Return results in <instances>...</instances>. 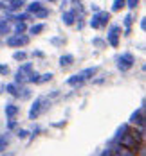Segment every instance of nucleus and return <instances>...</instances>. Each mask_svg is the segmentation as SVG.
I'll list each match as a JSON object with an SVG mask.
<instances>
[{
  "mask_svg": "<svg viewBox=\"0 0 146 156\" xmlns=\"http://www.w3.org/2000/svg\"><path fill=\"white\" fill-rule=\"evenodd\" d=\"M114 142H115V144H119V145H123L125 149H132L133 153L141 147V142L137 140L130 131H128V133H125V135H121V136H117V138H114Z\"/></svg>",
  "mask_w": 146,
  "mask_h": 156,
  "instance_id": "f257e3e1",
  "label": "nucleus"
},
{
  "mask_svg": "<svg viewBox=\"0 0 146 156\" xmlns=\"http://www.w3.org/2000/svg\"><path fill=\"white\" fill-rule=\"evenodd\" d=\"M45 108H47V99L38 97V99L32 102L31 109H29V119H31V120H36V119L42 115V111H45Z\"/></svg>",
  "mask_w": 146,
  "mask_h": 156,
  "instance_id": "f03ea898",
  "label": "nucleus"
},
{
  "mask_svg": "<svg viewBox=\"0 0 146 156\" xmlns=\"http://www.w3.org/2000/svg\"><path fill=\"white\" fill-rule=\"evenodd\" d=\"M133 65H135V58H133L132 52H125L123 56L117 58V68H119L121 72H128Z\"/></svg>",
  "mask_w": 146,
  "mask_h": 156,
  "instance_id": "7ed1b4c3",
  "label": "nucleus"
},
{
  "mask_svg": "<svg viewBox=\"0 0 146 156\" xmlns=\"http://www.w3.org/2000/svg\"><path fill=\"white\" fill-rule=\"evenodd\" d=\"M128 124L137 126V127H144V124H146V117H144V106H143V104H141V108L135 109V111L130 115Z\"/></svg>",
  "mask_w": 146,
  "mask_h": 156,
  "instance_id": "20e7f679",
  "label": "nucleus"
},
{
  "mask_svg": "<svg viewBox=\"0 0 146 156\" xmlns=\"http://www.w3.org/2000/svg\"><path fill=\"white\" fill-rule=\"evenodd\" d=\"M31 41V38L29 36H25V34H13V36H9L7 38V47H24V45H27Z\"/></svg>",
  "mask_w": 146,
  "mask_h": 156,
  "instance_id": "39448f33",
  "label": "nucleus"
},
{
  "mask_svg": "<svg viewBox=\"0 0 146 156\" xmlns=\"http://www.w3.org/2000/svg\"><path fill=\"white\" fill-rule=\"evenodd\" d=\"M119 36H121V27L119 25H112L110 31H108V36H107V41L110 47H117L119 45Z\"/></svg>",
  "mask_w": 146,
  "mask_h": 156,
  "instance_id": "423d86ee",
  "label": "nucleus"
},
{
  "mask_svg": "<svg viewBox=\"0 0 146 156\" xmlns=\"http://www.w3.org/2000/svg\"><path fill=\"white\" fill-rule=\"evenodd\" d=\"M96 72H97V66H90V68H85V70H81L78 76H80V77L83 79V83H85V81H88L90 77H94V76H96Z\"/></svg>",
  "mask_w": 146,
  "mask_h": 156,
  "instance_id": "0eeeda50",
  "label": "nucleus"
},
{
  "mask_svg": "<svg viewBox=\"0 0 146 156\" xmlns=\"http://www.w3.org/2000/svg\"><path fill=\"white\" fill-rule=\"evenodd\" d=\"M76 11H65L63 16H62V20H63L65 25H74L76 23Z\"/></svg>",
  "mask_w": 146,
  "mask_h": 156,
  "instance_id": "6e6552de",
  "label": "nucleus"
},
{
  "mask_svg": "<svg viewBox=\"0 0 146 156\" xmlns=\"http://www.w3.org/2000/svg\"><path fill=\"white\" fill-rule=\"evenodd\" d=\"M97 22H99V27H105V25H108V20H110V13H107V11H97Z\"/></svg>",
  "mask_w": 146,
  "mask_h": 156,
  "instance_id": "1a4fd4ad",
  "label": "nucleus"
},
{
  "mask_svg": "<svg viewBox=\"0 0 146 156\" xmlns=\"http://www.w3.org/2000/svg\"><path fill=\"white\" fill-rule=\"evenodd\" d=\"M4 113H6L7 119H15L16 115H18V106H16V104H7V106L4 108Z\"/></svg>",
  "mask_w": 146,
  "mask_h": 156,
  "instance_id": "9d476101",
  "label": "nucleus"
},
{
  "mask_svg": "<svg viewBox=\"0 0 146 156\" xmlns=\"http://www.w3.org/2000/svg\"><path fill=\"white\" fill-rule=\"evenodd\" d=\"M29 15L31 13H18V15H7V22L9 20H13V22H25V20H29Z\"/></svg>",
  "mask_w": 146,
  "mask_h": 156,
  "instance_id": "9b49d317",
  "label": "nucleus"
},
{
  "mask_svg": "<svg viewBox=\"0 0 146 156\" xmlns=\"http://www.w3.org/2000/svg\"><path fill=\"white\" fill-rule=\"evenodd\" d=\"M22 5H25V2L24 0H9V5H6L7 7V11H11V13H15V11H18Z\"/></svg>",
  "mask_w": 146,
  "mask_h": 156,
  "instance_id": "f8f14e48",
  "label": "nucleus"
},
{
  "mask_svg": "<svg viewBox=\"0 0 146 156\" xmlns=\"http://www.w3.org/2000/svg\"><path fill=\"white\" fill-rule=\"evenodd\" d=\"M72 63H74V56H72V54H65V56H62V58H60V66H70V65H72Z\"/></svg>",
  "mask_w": 146,
  "mask_h": 156,
  "instance_id": "ddd939ff",
  "label": "nucleus"
},
{
  "mask_svg": "<svg viewBox=\"0 0 146 156\" xmlns=\"http://www.w3.org/2000/svg\"><path fill=\"white\" fill-rule=\"evenodd\" d=\"M15 29H13V32L15 34H24V32L27 31V25H25V22H15Z\"/></svg>",
  "mask_w": 146,
  "mask_h": 156,
  "instance_id": "4468645a",
  "label": "nucleus"
},
{
  "mask_svg": "<svg viewBox=\"0 0 146 156\" xmlns=\"http://www.w3.org/2000/svg\"><path fill=\"white\" fill-rule=\"evenodd\" d=\"M81 83H83V79H81L80 76H78V74L67 79V84H69V86H78V84H81Z\"/></svg>",
  "mask_w": 146,
  "mask_h": 156,
  "instance_id": "2eb2a0df",
  "label": "nucleus"
},
{
  "mask_svg": "<svg viewBox=\"0 0 146 156\" xmlns=\"http://www.w3.org/2000/svg\"><path fill=\"white\" fill-rule=\"evenodd\" d=\"M38 9H42V2H38V0H34L27 5V13H36Z\"/></svg>",
  "mask_w": 146,
  "mask_h": 156,
  "instance_id": "dca6fc26",
  "label": "nucleus"
},
{
  "mask_svg": "<svg viewBox=\"0 0 146 156\" xmlns=\"http://www.w3.org/2000/svg\"><path fill=\"white\" fill-rule=\"evenodd\" d=\"M25 81H27V76H25L24 72H20V70H18V72L15 74V84H24Z\"/></svg>",
  "mask_w": 146,
  "mask_h": 156,
  "instance_id": "f3484780",
  "label": "nucleus"
},
{
  "mask_svg": "<svg viewBox=\"0 0 146 156\" xmlns=\"http://www.w3.org/2000/svg\"><path fill=\"white\" fill-rule=\"evenodd\" d=\"M4 90H6L9 95H15V97H16V94H18V84H15V83L6 84V88H4Z\"/></svg>",
  "mask_w": 146,
  "mask_h": 156,
  "instance_id": "a211bd4d",
  "label": "nucleus"
},
{
  "mask_svg": "<svg viewBox=\"0 0 146 156\" xmlns=\"http://www.w3.org/2000/svg\"><path fill=\"white\" fill-rule=\"evenodd\" d=\"M7 145H9V135H0V153H4Z\"/></svg>",
  "mask_w": 146,
  "mask_h": 156,
  "instance_id": "6ab92c4d",
  "label": "nucleus"
},
{
  "mask_svg": "<svg viewBox=\"0 0 146 156\" xmlns=\"http://www.w3.org/2000/svg\"><path fill=\"white\" fill-rule=\"evenodd\" d=\"M20 72H24L25 76H29L32 72V63H24V65H20V68H18Z\"/></svg>",
  "mask_w": 146,
  "mask_h": 156,
  "instance_id": "aec40b11",
  "label": "nucleus"
},
{
  "mask_svg": "<svg viewBox=\"0 0 146 156\" xmlns=\"http://www.w3.org/2000/svg\"><path fill=\"white\" fill-rule=\"evenodd\" d=\"M47 16H49V9H43V7L34 13V18H36V20H43V18H47Z\"/></svg>",
  "mask_w": 146,
  "mask_h": 156,
  "instance_id": "412c9836",
  "label": "nucleus"
},
{
  "mask_svg": "<svg viewBox=\"0 0 146 156\" xmlns=\"http://www.w3.org/2000/svg\"><path fill=\"white\" fill-rule=\"evenodd\" d=\"M27 81L32 83V84H40V74H38V72H31V74L27 76Z\"/></svg>",
  "mask_w": 146,
  "mask_h": 156,
  "instance_id": "4be33fe9",
  "label": "nucleus"
},
{
  "mask_svg": "<svg viewBox=\"0 0 146 156\" xmlns=\"http://www.w3.org/2000/svg\"><path fill=\"white\" fill-rule=\"evenodd\" d=\"M126 5V2L125 0H114V4H112V11H121L123 7Z\"/></svg>",
  "mask_w": 146,
  "mask_h": 156,
  "instance_id": "5701e85b",
  "label": "nucleus"
},
{
  "mask_svg": "<svg viewBox=\"0 0 146 156\" xmlns=\"http://www.w3.org/2000/svg\"><path fill=\"white\" fill-rule=\"evenodd\" d=\"M45 29V25L43 23H38V25H32L31 29H29V34H40V32Z\"/></svg>",
  "mask_w": 146,
  "mask_h": 156,
  "instance_id": "b1692460",
  "label": "nucleus"
},
{
  "mask_svg": "<svg viewBox=\"0 0 146 156\" xmlns=\"http://www.w3.org/2000/svg\"><path fill=\"white\" fill-rule=\"evenodd\" d=\"M25 58H27V54H25L24 50H16L15 54H13V59H15V61H24Z\"/></svg>",
  "mask_w": 146,
  "mask_h": 156,
  "instance_id": "393cba45",
  "label": "nucleus"
},
{
  "mask_svg": "<svg viewBox=\"0 0 146 156\" xmlns=\"http://www.w3.org/2000/svg\"><path fill=\"white\" fill-rule=\"evenodd\" d=\"M16 97H22V99H29L31 97V90L29 88H24V90H18Z\"/></svg>",
  "mask_w": 146,
  "mask_h": 156,
  "instance_id": "a878e982",
  "label": "nucleus"
},
{
  "mask_svg": "<svg viewBox=\"0 0 146 156\" xmlns=\"http://www.w3.org/2000/svg\"><path fill=\"white\" fill-rule=\"evenodd\" d=\"M125 2H126L128 9H137V5H139V0H125Z\"/></svg>",
  "mask_w": 146,
  "mask_h": 156,
  "instance_id": "bb28decb",
  "label": "nucleus"
},
{
  "mask_svg": "<svg viewBox=\"0 0 146 156\" xmlns=\"http://www.w3.org/2000/svg\"><path fill=\"white\" fill-rule=\"evenodd\" d=\"M132 20H133V18H132V15H128L126 18H125V27H126V31H125V32H126V34L130 32V25H132Z\"/></svg>",
  "mask_w": 146,
  "mask_h": 156,
  "instance_id": "cd10ccee",
  "label": "nucleus"
},
{
  "mask_svg": "<svg viewBox=\"0 0 146 156\" xmlns=\"http://www.w3.org/2000/svg\"><path fill=\"white\" fill-rule=\"evenodd\" d=\"M52 79V72H47V74H43V76H40V83H47Z\"/></svg>",
  "mask_w": 146,
  "mask_h": 156,
  "instance_id": "c85d7f7f",
  "label": "nucleus"
},
{
  "mask_svg": "<svg viewBox=\"0 0 146 156\" xmlns=\"http://www.w3.org/2000/svg\"><path fill=\"white\" fill-rule=\"evenodd\" d=\"M7 74H9V66L0 63V76H7Z\"/></svg>",
  "mask_w": 146,
  "mask_h": 156,
  "instance_id": "c756f323",
  "label": "nucleus"
},
{
  "mask_svg": "<svg viewBox=\"0 0 146 156\" xmlns=\"http://www.w3.org/2000/svg\"><path fill=\"white\" fill-rule=\"evenodd\" d=\"M90 27L92 29H99V22H97V15L92 16V20H90Z\"/></svg>",
  "mask_w": 146,
  "mask_h": 156,
  "instance_id": "7c9ffc66",
  "label": "nucleus"
},
{
  "mask_svg": "<svg viewBox=\"0 0 146 156\" xmlns=\"http://www.w3.org/2000/svg\"><path fill=\"white\" fill-rule=\"evenodd\" d=\"M96 47H105V41L101 40V38H94V41H92Z\"/></svg>",
  "mask_w": 146,
  "mask_h": 156,
  "instance_id": "2f4dec72",
  "label": "nucleus"
},
{
  "mask_svg": "<svg viewBox=\"0 0 146 156\" xmlns=\"http://www.w3.org/2000/svg\"><path fill=\"white\" fill-rule=\"evenodd\" d=\"M27 135H29L27 129H20V131H18V138H27Z\"/></svg>",
  "mask_w": 146,
  "mask_h": 156,
  "instance_id": "473e14b6",
  "label": "nucleus"
},
{
  "mask_svg": "<svg viewBox=\"0 0 146 156\" xmlns=\"http://www.w3.org/2000/svg\"><path fill=\"white\" fill-rule=\"evenodd\" d=\"M15 127H16V120L15 119H9V122H7V129L11 131V129H15Z\"/></svg>",
  "mask_w": 146,
  "mask_h": 156,
  "instance_id": "72a5a7b5",
  "label": "nucleus"
},
{
  "mask_svg": "<svg viewBox=\"0 0 146 156\" xmlns=\"http://www.w3.org/2000/svg\"><path fill=\"white\" fill-rule=\"evenodd\" d=\"M62 41H63V40H58V38H54V40H52V43H54V45H60Z\"/></svg>",
  "mask_w": 146,
  "mask_h": 156,
  "instance_id": "f704fd0d",
  "label": "nucleus"
},
{
  "mask_svg": "<svg viewBox=\"0 0 146 156\" xmlns=\"http://www.w3.org/2000/svg\"><path fill=\"white\" fill-rule=\"evenodd\" d=\"M34 56H38V58H43V52H40V50H34Z\"/></svg>",
  "mask_w": 146,
  "mask_h": 156,
  "instance_id": "c9c22d12",
  "label": "nucleus"
},
{
  "mask_svg": "<svg viewBox=\"0 0 146 156\" xmlns=\"http://www.w3.org/2000/svg\"><path fill=\"white\" fill-rule=\"evenodd\" d=\"M141 29H143V31H144V29H146V22H144V18L141 20Z\"/></svg>",
  "mask_w": 146,
  "mask_h": 156,
  "instance_id": "e433bc0d",
  "label": "nucleus"
},
{
  "mask_svg": "<svg viewBox=\"0 0 146 156\" xmlns=\"http://www.w3.org/2000/svg\"><path fill=\"white\" fill-rule=\"evenodd\" d=\"M101 154H105V156H107V154H112V149H107V151H103Z\"/></svg>",
  "mask_w": 146,
  "mask_h": 156,
  "instance_id": "4c0bfd02",
  "label": "nucleus"
},
{
  "mask_svg": "<svg viewBox=\"0 0 146 156\" xmlns=\"http://www.w3.org/2000/svg\"><path fill=\"white\" fill-rule=\"evenodd\" d=\"M2 9H6V4H4V2H0V11H2Z\"/></svg>",
  "mask_w": 146,
  "mask_h": 156,
  "instance_id": "58836bf2",
  "label": "nucleus"
},
{
  "mask_svg": "<svg viewBox=\"0 0 146 156\" xmlns=\"http://www.w3.org/2000/svg\"><path fill=\"white\" fill-rule=\"evenodd\" d=\"M49 2H56V0H49Z\"/></svg>",
  "mask_w": 146,
  "mask_h": 156,
  "instance_id": "ea45409f",
  "label": "nucleus"
},
{
  "mask_svg": "<svg viewBox=\"0 0 146 156\" xmlns=\"http://www.w3.org/2000/svg\"><path fill=\"white\" fill-rule=\"evenodd\" d=\"M72 2H78V0H72Z\"/></svg>",
  "mask_w": 146,
  "mask_h": 156,
  "instance_id": "a19ab883",
  "label": "nucleus"
}]
</instances>
